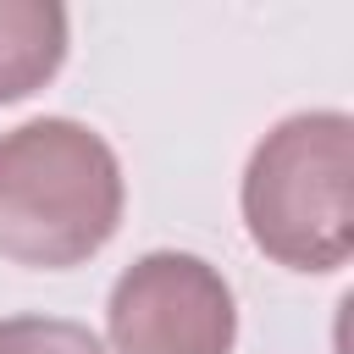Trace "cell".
I'll use <instances>...</instances> for the list:
<instances>
[{
    "instance_id": "cell-3",
    "label": "cell",
    "mask_w": 354,
    "mask_h": 354,
    "mask_svg": "<svg viewBox=\"0 0 354 354\" xmlns=\"http://www.w3.org/2000/svg\"><path fill=\"white\" fill-rule=\"evenodd\" d=\"M105 332L116 354H232L238 304L210 260L188 249H155L116 277L105 299Z\"/></svg>"
},
{
    "instance_id": "cell-4",
    "label": "cell",
    "mask_w": 354,
    "mask_h": 354,
    "mask_svg": "<svg viewBox=\"0 0 354 354\" xmlns=\"http://www.w3.org/2000/svg\"><path fill=\"white\" fill-rule=\"evenodd\" d=\"M66 61V11L50 0H0V105L39 94Z\"/></svg>"
},
{
    "instance_id": "cell-2",
    "label": "cell",
    "mask_w": 354,
    "mask_h": 354,
    "mask_svg": "<svg viewBox=\"0 0 354 354\" xmlns=\"http://www.w3.org/2000/svg\"><path fill=\"white\" fill-rule=\"evenodd\" d=\"M249 243L288 271H343L354 254V122L299 111L277 122L238 183Z\"/></svg>"
},
{
    "instance_id": "cell-1",
    "label": "cell",
    "mask_w": 354,
    "mask_h": 354,
    "mask_svg": "<svg viewBox=\"0 0 354 354\" xmlns=\"http://www.w3.org/2000/svg\"><path fill=\"white\" fill-rule=\"evenodd\" d=\"M127 183L116 149L72 116L0 133V254L33 271L94 260L122 227Z\"/></svg>"
},
{
    "instance_id": "cell-5",
    "label": "cell",
    "mask_w": 354,
    "mask_h": 354,
    "mask_svg": "<svg viewBox=\"0 0 354 354\" xmlns=\"http://www.w3.org/2000/svg\"><path fill=\"white\" fill-rule=\"evenodd\" d=\"M0 354H105V343L83 321L61 315H6L0 321Z\"/></svg>"
}]
</instances>
